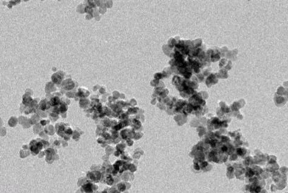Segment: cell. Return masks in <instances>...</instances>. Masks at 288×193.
<instances>
[{
    "mask_svg": "<svg viewBox=\"0 0 288 193\" xmlns=\"http://www.w3.org/2000/svg\"><path fill=\"white\" fill-rule=\"evenodd\" d=\"M49 103L51 106H57V105H58L60 103V99H59L58 96H54V97L52 98L50 100Z\"/></svg>",
    "mask_w": 288,
    "mask_h": 193,
    "instance_id": "277c9868",
    "label": "cell"
},
{
    "mask_svg": "<svg viewBox=\"0 0 288 193\" xmlns=\"http://www.w3.org/2000/svg\"><path fill=\"white\" fill-rule=\"evenodd\" d=\"M82 189L86 193H91L94 190V185L91 183H87L82 187Z\"/></svg>",
    "mask_w": 288,
    "mask_h": 193,
    "instance_id": "7a4b0ae2",
    "label": "cell"
},
{
    "mask_svg": "<svg viewBox=\"0 0 288 193\" xmlns=\"http://www.w3.org/2000/svg\"><path fill=\"white\" fill-rule=\"evenodd\" d=\"M49 106H51V105H50V103L46 100V101L45 100H42L40 103V109L42 110H43V111L46 110V109H48L49 108Z\"/></svg>",
    "mask_w": 288,
    "mask_h": 193,
    "instance_id": "3957f363",
    "label": "cell"
},
{
    "mask_svg": "<svg viewBox=\"0 0 288 193\" xmlns=\"http://www.w3.org/2000/svg\"><path fill=\"white\" fill-rule=\"evenodd\" d=\"M88 176L92 181L98 182L101 179V174L98 171H92V172L89 173V174H88Z\"/></svg>",
    "mask_w": 288,
    "mask_h": 193,
    "instance_id": "6da1fadb",
    "label": "cell"
}]
</instances>
